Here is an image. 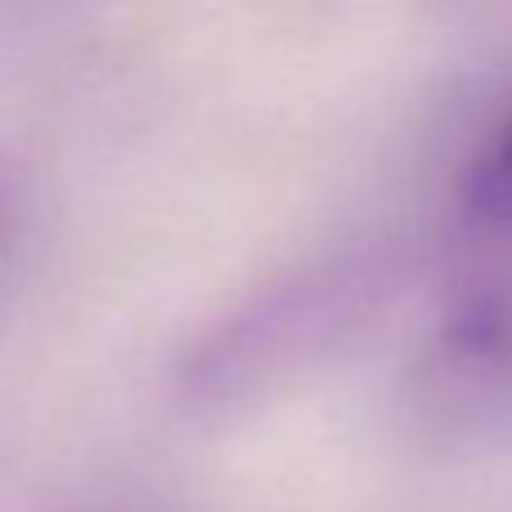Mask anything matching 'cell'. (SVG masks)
<instances>
[{
	"mask_svg": "<svg viewBox=\"0 0 512 512\" xmlns=\"http://www.w3.org/2000/svg\"><path fill=\"white\" fill-rule=\"evenodd\" d=\"M364 265L288 274L216 319L180 360V391L194 405H243L319 369L373 306Z\"/></svg>",
	"mask_w": 512,
	"mask_h": 512,
	"instance_id": "6da1fadb",
	"label": "cell"
},
{
	"mask_svg": "<svg viewBox=\"0 0 512 512\" xmlns=\"http://www.w3.org/2000/svg\"><path fill=\"white\" fill-rule=\"evenodd\" d=\"M405 414L450 445L512 432V288L468 297L427 337L405 378Z\"/></svg>",
	"mask_w": 512,
	"mask_h": 512,
	"instance_id": "7a4b0ae2",
	"label": "cell"
},
{
	"mask_svg": "<svg viewBox=\"0 0 512 512\" xmlns=\"http://www.w3.org/2000/svg\"><path fill=\"white\" fill-rule=\"evenodd\" d=\"M463 212L477 230L512 243V113L486 135L463 171Z\"/></svg>",
	"mask_w": 512,
	"mask_h": 512,
	"instance_id": "3957f363",
	"label": "cell"
},
{
	"mask_svg": "<svg viewBox=\"0 0 512 512\" xmlns=\"http://www.w3.org/2000/svg\"><path fill=\"white\" fill-rule=\"evenodd\" d=\"M5 221H9V198H5V185H0V234H5Z\"/></svg>",
	"mask_w": 512,
	"mask_h": 512,
	"instance_id": "277c9868",
	"label": "cell"
}]
</instances>
